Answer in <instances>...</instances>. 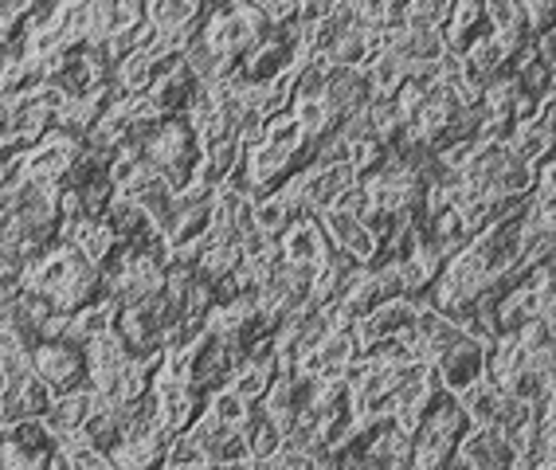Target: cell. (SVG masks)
I'll return each mask as SVG.
<instances>
[{
	"label": "cell",
	"instance_id": "obj_1",
	"mask_svg": "<svg viewBox=\"0 0 556 470\" xmlns=\"http://www.w3.org/2000/svg\"><path fill=\"white\" fill-rule=\"evenodd\" d=\"M21 291H31L48 298L55 310H79L83 302L99 298L102 291V267L99 263H90L79 247H71V243H51L43 247L40 255H31L21 270V282H16Z\"/></svg>",
	"mask_w": 556,
	"mask_h": 470
},
{
	"label": "cell",
	"instance_id": "obj_2",
	"mask_svg": "<svg viewBox=\"0 0 556 470\" xmlns=\"http://www.w3.org/2000/svg\"><path fill=\"white\" fill-rule=\"evenodd\" d=\"M263 36H270L267 16L248 0H212L200 16V40L216 51L219 60L236 67Z\"/></svg>",
	"mask_w": 556,
	"mask_h": 470
},
{
	"label": "cell",
	"instance_id": "obj_3",
	"mask_svg": "<svg viewBox=\"0 0 556 470\" xmlns=\"http://www.w3.org/2000/svg\"><path fill=\"white\" fill-rule=\"evenodd\" d=\"M463 428H467V416H463V408L455 404V396L435 392V401L428 404L419 428L412 431V467H419V470L447 467Z\"/></svg>",
	"mask_w": 556,
	"mask_h": 470
},
{
	"label": "cell",
	"instance_id": "obj_4",
	"mask_svg": "<svg viewBox=\"0 0 556 470\" xmlns=\"http://www.w3.org/2000/svg\"><path fill=\"white\" fill-rule=\"evenodd\" d=\"M141 153L150 157V165L169 180L173 189H185V180L192 177V165L200 161L197 141H192L185 118H161L141 141Z\"/></svg>",
	"mask_w": 556,
	"mask_h": 470
},
{
	"label": "cell",
	"instance_id": "obj_5",
	"mask_svg": "<svg viewBox=\"0 0 556 470\" xmlns=\"http://www.w3.org/2000/svg\"><path fill=\"white\" fill-rule=\"evenodd\" d=\"M290 180V189L299 192V204L302 212H326L329 204L338 201L341 192L357 180V169L349 165V161H309L306 169H299Z\"/></svg>",
	"mask_w": 556,
	"mask_h": 470
},
{
	"label": "cell",
	"instance_id": "obj_6",
	"mask_svg": "<svg viewBox=\"0 0 556 470\" xmlns=\"http://www.w3.org/2000/svg\"><path fill=\"white\" fill-rule=\"evenodd\" d=\"M278 251H282V263L287 267H302V270H321L333 255V243H329L326 228L314 212H302L282 228L278 236Z\"/></svg>",
	"mask_w": 556,
	"mask_h": 470
},
{
	"label": "cell",
	"instance_id": "obj_7",
	"mask_svg": "<svg viewBox=\"0 0 556 470\" xmlns=\"http://www.w3.org/2000/svg\"><path fill=\"white\" fill-rule=\"evenodd\" d=\"M451 467H470V470H494V467H514V447L494 423H467L463 435L455 440L451 450Z\"/></svg>",
	"mask_w": 556,
	"mask_h": 470
},
{
	"label": "cell",
	"instance_id": "obj_8",
	"mask_svg": "<svg viewBox=\"0 0 556 470\" xmlns=\"http://www.w3.org/2000/svg\"><path fill=\"white\" fill-rule=\"evenodd\" d=\"M31 372H40L55 392H67L87 381V357L79 341H36L31 345Z\"/></svg>",
	"mask_w": 556,
	"mask_h": 470
},
{
	"label": "cell",
	"instance_id": "obj_9",
	"mask_svg": "<svg viewBox=\"0 0 556 470\" xmlns=\"http://www.w3.org/2000/svg\"><path fill=\"white\" fill-rule=\"evenodd\" d=\"M486 341L490 338H475V333H470V338L455 341L451 350H443L435 360H431L439 392L455 396V392H463L470 381H478V377L486 372Z\"/></svg>",
	"mask_w": 556,
	"mask_h": 470
},
{
	"label": "cell",
	"instance_id": "obj_10",
	"mask_svg": "<svg viewBox=\"0 0 556 470\" xmlns=\"http://www.w3.org/2000/svg\"><path fill=\"white\" fill-rule=\"evenodd\" d=\"M556 90H545L541 99H536V111L529 118H517L509 122L506 141L509 150L517 157L526 161V165H536V161H545L553 153V122H556Z\"/></svg>",
	"mask_w": 556,
	"mask_h": 470
},
{
	"label": "cell",
	"instance_id": "obj_11",
	"mask_svg": "<svg viewBox=\"0 0 556 470\" xmlns=\"http://www.w3.org/2000/svg\"><path fill=\"white\" fill-rule=\"evenodd\" d=\"M83 138L67 130H48L24 150V180H63L71 161L79 157Z\"/></svg>",
	"mask_w": 556,
	"mask_h": 470
},
{
	"label": "cell",
	"instance_id": "obj_12",
	"mask_svg": "<svg viewBox=\"0 0 556 470\" xmlns=\"http://www.w3.org/2000/svg\"><path fill=\"white\" fill-rule=\"evenodd\" d=\"M416 302L419 298H407V294H388V298H380L377 306H372V310L361 314V318L353 321L361 350H365L368 341L388 338V333L412 330V321H416Z\"/></svg>",
	"mask_w": 556,
	"mask_h": 470
},
{
	"label": "cell",
	"instance_id": "obj_13",
	"mask_svg": "<svg viewBox=\"0 0 556 470\" xmlns=\"http://www.w3.org/2000/svg\"><path fill=\"white\" fill-rule=\"evenodd\" d=\"M146 21V0H87V36L83 43L102 48L114 31H126Z\"/></svg>",
	"mask_w": 556,
	"mask_h": 470
},
{
	"label": "cell",
	"instance_id": "obj_14",
	"mask_svg": "<svg viewBox=\"0 0 556 470\" xmlns=\"http://www.w3.org/2000/svg\"><path fill=\"white\" fill-rule=\"evenodd\" d=\"M83 357H87V384L94 392H106L134 353H129V345L122 341L118 330H106L83 345Z\"/></svg>",
	"mask_w": 556,
	"mask_h": 470
},
{
	"label": "cell",
	"instance_id": "obj_15",
	"mask_svg": "<svg viewBox=\"0 0 556 470\" xmlns=\"http://www.w3.org/2000/svg\"><path fill=\"white\" fill-rule=\"evenodd\" d=\"M321 99L333 111V118H349L353 111H361L368 99H372V87H368L365 67H329L326 82H321Z\"/></svg>",
	"mask_w": 556,
	"mask_h": 470
},
{
	"label": "cell",
	"instance_id": "obj_16",
	"mask_svg": "<svg viewBox=\"0 0 556 470\" xmlns=\"http://www.w3.org/2000/svg\"><path fill=\"white\" fill-rule=\"evenodd\" d=\"M99 392L90 389V384H75V389L60 392L55 396V404H51L48 411H43V431H48L51 440H60V435H67V431H83V423L90 420V411L99 408Z\"/></svg>",
	"mask_w": 556,
	"mask_h": 470
},
{
	"label": "cell",
	"instance_id": "obj_17",
	"mask_svg": "<svg viewBox=\"0 0 556 470\" xmlns=\"http://www.w3.org/2000/svg\"><path fill=\"white\" fill-rule=\"evenodd\" d=\"M192 87H197V79L189 75V67L180 60H169L157 67V75H153V82L146 87V94L157 102L161 118H180L185 106H189Z\"/></svg>",
	"mask_w": 556,
	"mask_h": 470
},
{
	"label": "cell",
	"instance_id": "obj_18",
	"mask_svg": "<svg viewBox=\"0 0 556 470\" xmlns=\"http://www.w3.org/2000/svg\"><path fill=\"white\" fill-rule=\"evenodd\" d=\"M377 48H380V28H365V24L353 21L338 36V43L326 51V63L329 67H365Z\"/></svg>",
	"mask_w": 556,
	"mask_h": 470
},
{
	"label": "cell",
	"instance_id": "obj_19",
	"mask_svg": "<svg viewBox=\"0 0 556 470\" xmlns=\"http://www.w3.org/2000/svg\"><path fill=\"white\" fill-rule=\"evenodd\" d=\"M114 321H118V298H90L83 302L79 310H71V326H67V341H79L87 345L90 338H99V333L114 330Z\"/></svg>",
	"mask_w": 556,
	"mask_h": 470
},
{
	"label": "cell",
	"instance_id": "obj_20",
	"mask_svg": "<svg viewBox=\"0 0 556 470\" xmlns=\"http://www.w3.org/2000/svg\"><path fill=\"white\" fill-rule=\"evenodd\" d=\"M526 350H521V341H517V333L509 330H497L494 338L486 341V377L502 389V384L514 377L521 365H526Z\"/></svg>",
	"mask_w": 556,
	"mask_h": 470
},
{
	"label": "cell",
	"instance_id": "obj_21",
	"mask_svg": "<svg viewBox=\"0 0 556 470\" xmlns=\"http://www.w3.org/2000/svg\"><path fill=\"white\" fill-rule=\"evenodd\" d=\"M287 111L294 114V122H299L302 134H306V150H314V141L326 138V134L338 126V118H333V111L326 106L321 94H294Z\"/></svg>",
	"mask_w": 556,
	"mask_h": 470
},
{
	"label": "cell",
	"instance_id": "obj_22",
	"mask_svg": "<svg viewBox=\"0 0 556 470\" xmlns=\"http://www.w3.org/2000/svg\"><path fill=\"white\" fill-rule=\"evenodd\" d=\"M455 404L463 408L467 423H490V420H494L497 404H502V389H497L486 372H482L478 381H470L463 392H455Z\"/></svg>",
	"mask_w": 556,
	"mask_h": 470
},
{
	"label": "cell",
	"instance_id": "obj_23",
	"mask_svg": "<svg viewBox=\"0 0 556 470\" xmlns=\"http://www.w3.org/2000/svg\"><path fill=\"white\" fill-rule=\"evenodd\" d=\"M153 75H157V63L146 51H129L126 60L110 67V87H114V94H141L153 82Z\"/></svg>",
	"mask_w": 556,
	"mask_h": 470
},
{
	"label": "cell",
	"instance_id": "obj_24",
	"mask_svg": "<svg viewBox=\"0 0 556 470\" xmlns=\"http://www.w3.org/2000/svg\"><path fill=\"white\" fill-rule=\"evenodd\" d=\"M365 75H368V87H372V99H392L400 90V82L407 79V63L392 51L377 48L372 51V60L365 63Z\"/></svg>",
	"mask_w": 556,
	"mask_h": 470
},
{
	"label": "cell",
	"instance_id": "obj_25",
	"mask_svg": "<svg viewBox=\"0 0 556 470\" xmlns=\"http://www.w3.org/2000/svg\"><path fill=\"white\" fill-rule=\"evenodd\" d=\"M55 450H60V459L67 462V467H79V470H106L110 467L106 450L90 440L87 431H67V435H60V440H55Z\"/></svg>",
	"mask_w": 556,
	"mask_h": 470
},
{
	"label": "cell",
	"instance_id": "obj_26",
	"mask_svg": "<svg viewBox=\"0 0 556 470\" xmlns=\"http://www.w3.org/2000/svg\"><path fill=\"white\" fill-rule=\"evenodd\" d=\"M251 220H255V228L263 231V236H282V228H287L290 220H294V208L287 204V196L278 189H267L258 192L255 204H251Z\"/></svg>",
	"mask_w": 556,
	"mask_h": 470
},
{
	"label": "cell",
	"instance_id": "obj_27",
	"mask_svg": "<svg viewBox=\"0 0 556 470\" xmlns=\"http://www.w3.org/2000/svg\"><path fill=\"white\" fill-rule=\"evenodd\" d=\"M243 435H248V447H251V459H255V467L267 459L278 443H282V428L270 420L267 411H258V408H251L248 423H243Z\"/></svg>",
	"mask_w": 556,
	"mask_h": 470
},
{
	"label": "cell",
	"instance_id": "obj_28",
	"mask_svg": "<svg viewBox=\"0 0 556 470\" xmlns=\"http://www.w3.org/2000/svg\"><path fill=\"white\" fill-rule=\"evenodd\" d=\"M451 4H455V0H407L404 12H400V24H404L407 31L443 28L451 16Z\"/></svg>",
	"mask_w": 556,
	"mask_h": 470
},
{
	"label": "cell",
	"instance_id": "obj_29",
	"mask_svg": "<svg viewBox=\"0 0 556 470\" xmlns=\"http://www.w3.org/2000/svg\"><path fill=\"white\" fill-rule=\"evenodd\" d=\"M204 408H208L224 428H243L255 404H248L239 392H231L228 384H219V389H212L208 396H204Z\"/></svg>",
	"mask_w": 556,
	"mask_h": 470
},
{
	"label": "cell",
	"instance_id": "obj_30",
	"mask_svg": "<svg viewBox=\"0 0 556 470\" xmlns=\"http://www.w3.org/2000/svg\"><path fill=\"white\" fill-rule=\"evenodd\" d=\"M161 462H165V467H208V450L200 447L197 435L185 428V431H173L169 435V447H165Z\"/></svg>",
	"mask_w": 556,
	"mask_h": 470
},
{
	"label": "cell",
	"instance_id": "obj_31",
	"mask_svg": "<svg viewBox=\"0 0 556 470\" xmlns=\"http://www.w3.org/2000/svg\"><path fill=\"white\" fill-rule=\"evenodd\" d=\"M55 396H60V392L51 389V384L43 381L40 372H28V377H24L21 401H24V411H28L31 420H43V411H48L51 404H55Z\"/></svg>",
	"mask_w": 556,
	"mask_h": 470
},
{
	"label": "cell",
	"instance_id": "obj_32",
	"mask_svg": "<svg viewBox=\"0 0 556 470\" xmlns=\"http://www.w3.org/2000/svg\"><path fill=\"white\" fill-rule=\"evenodd\" d=\"M380 157H384V145H380L377 138H353L345 145V161L357 169V177H365V173L377 169Z\"/></svg>",
	"mask_w": 556,
	"mask_h": 470
},
{
	"label": "cell",
	"instance_id": "obj_33",
	"mask_svg": "<svg viewBox=\"0 0 556 470\" xmlns=\"http://www.w3.org/2000/svg\"><path fill=\"white\" fill-rule=\"evenodd\" d=\"M21 420H28V411H24L21 401V384L0 381V431H12Z\"/></svg>",
	"mask_w": 556,
	"mask_h": 470
},
{
	"label": "cell",
	"instance_id": "obj_34",
	"mask_svg": "<svg viewBox=\"0 0 556 470\" xmlns=\"http://www.w3.org/2000/svg\"><path fill=\"white\" fill-rule=\"evenodd\" d=\"M521 16H526L529 36L553 28V0H521Z\"/></svg>",
	"mask_w": 556,
	"mask_h": 470
}]
</instances>
